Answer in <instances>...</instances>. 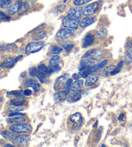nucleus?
Here are the masks:
<instances>
[{"mask_svg": "<svg viewBox=\"0 0 132 147\" xmlns=\"http://www.w3.org/2000/svg\"><path fill=\"white\" fill-rule=\"evenodd\" d=\"M84 123V119L82 114L76 112L69 116L67 120L68 128L71 130L77 131L82 127Z\"/></svg>", "mask_w": 132, "mask_h": 147, "instance_id": "f257e3e1", "label": "nucleus"}, {"mask_svg": "<svg viewBox=\"0 0 132 147\" xmlns=\"http://www.w3.org/2000/svg\"><path fill=\"white\" fill-rule=\"evenodd\" d=\"M11 131L16 134H30L32 130V126L29 123L13 124L9 127Z\"/></svg>", "mask_w": 132, "mask_h": 147, "instance_id": "f03ea898", "label": "nucleus"}, {"mask_svg": "<svg viewBox=\"0 0 132 147\" xmlns=\"http://www.w3.org/2000/svg\"><path fill=\"white\" fill-rule=\"evenodd\" d=\"M45 42L44 41H36L30 42L26 45L25 47V53L27 55L37 53L43 49L45 46Z\"/></svg>", "mask_w": 132, "mask_h": 147, "instance_id": "7ed1b4c3", "label": "nucleus"}, {"mask_svg": "<svg viewBox=\"0 0 132 147\" xmlns=\"http://www.w3.org/2000/svg\"><path fill=\"white\" fill-rule=\"evenodd\" d=\"M80 20L79 19L74 18L70 17L67 15L62 20V24L65 27L70 28L73 29H77L78 27L79 26Z\"/></svg>", "mask_w": 132, "mask_h": 147, "instance_id": "20e7f679", "label": "nucleus"}, {"mask_svg": "<svg viewBox=\"0 0 132 147\" xmlns=\"http://www.w3.org/2000/svg\"><path fill=\"white\" fill-rule=\"evenodd\" d=\"M30 140V136L29 135L16 136L12 139V143L18 146H27L29 145Z\"/></svg>", "mask_w": 132, "mask_h": 147, "instance_id": "39448f33", "label": "nucleus"}, {"mask_svg": "<svg viewBox=\"0 0 132 147\" xmlns=\"http://www.w3.org/2000/svg\"><path fill=\"white\" fill-rule=\"evenodd\" d=\"M69 73H65V74L61 75L60 77H58L55 81V84L54 86V90L56 91V92L63 90L65 83L68 78H69Z\"/></svg>", "mask_w": 132, "mask_h": 147, "instance_id": "423d86ee", "label": "nucleus"}, {"mask_svg": "<svg viewBox=\"0 0 132 147\" xmlns=\"http://www.w3.org/2000/svg\"><path fill=\"white\" fill-rule=\"evenodd\" d=\"M75 33V29H70V28L65 27L63 29H60L58 31L56 34H55V37L59 39H67L72 36V35Z\"/></svg>", "mask_w": 132, "mask_h": 147, "instance_id": "0eeeda50", "label": "nucleus"}, {"mask_svg": "<svg viewBox=\"0 0 132 147\" xmlns=\"http://www.w3.org/2000/svg\"><path fill=\"white\" fill-rule=\"evenodd\" d=\"M99 7V3L97 1H94L85 7L84 9V15L86 16H92L97 12Z\"/></svg>", "mask_w": 132, "mask_h": 147, "instance_id": "6e6552de", "label": "nucleus"}, {"mask_svg": "<svg viewBox=\"0 0 132 147\" xmlns=\"http://www.w3.org/2000/svg\"><path fill=\"white\" fill-rule=\"evenodd\" d=\"M23 2V1L22 0H18V1L15 2L13 5H12L11 7H9L8 9H6V13L9 16H12V15H14L17 12H19L21 8Z\"/></svg>", "mask_w": 132, "mask_h": 147, "instance_id": "1a4fd4ad", "label": "nucleus"}, {"mask_svg": "<svg viewBox=\"0 0 132 147\" xmlns=\"http://www.w3.org/2000/svg\"><path fill=\"white\" fill-rule=\"evenodd\" d=\"M83 14H84V9L80 7H72L68 10L67 12L68 16L74 18L76 19L79 18Z\"/></svg>", "mask_w": 132, "mask_h": 147, "instance_id": "9d476101", "label": "nucleus"}, {"mask_svg": "<svg viewBox=\"0 0 132 147\" xmlns=\"http://www.w3.org/2000/svg\"><path fill=\"white\" fill-rule=\"evenodd\" d=\"M95 34L91 32L86 34L82 40V47L86 48L92 45L95 42Z\"/></svg>", "mask_w": 132, "mask_h": 147, "instance_id": "9b49d317", "label": "nucleus"}, {"mask_svg": "<svg viewBox=\"0 0 132 147\" xmlns=\"http://www.w3.org/2000/svg\"><path fill=\"white\" fill-rule=\"evenodd\" d=\"M68 92L65 90H61L56 92L54 95V99L56 102H63L65 100H67L68 97Z\"/></svg>", "mask_w": 132, "mask_h": 147, "instance_id": "f8f14e48", "label": "nucleus"}, {"mask_svg": "<svg viewBox=\"0 0 132 147\" xmlns=\"http://www.w3.org/2000/svg\"><path fill=\"white\" fill-rule=\"evenodd\" d=\"M81 97H82V93L81 91H77L74 93H71L68 97H67V101L68 103H75L78 102Z\"/></svg>", "mask_w": 132, "mask_h": 147, "instance_id": "ddd939ff", "label": "nucleus"}, {"mask_svg": "<svg viewBox=\"0 0 132 147\" xmlns=\"http://www.w3.org/2000/svg\"><path fill=\"white\" fill-rule=\"evenodd\" d=\"M95 20L93 17L87 16L84 18L80 21L79 26L81 28H86L90 25L94 24Z\"/></svg>", "mask_w": 132, "mask_h": 147, "instance_id": "4468645a", "label": "nucleus"}, {"mask_svg": "<svg viewBox=\"0 0 132 147\" xmlns=\"http://www.w3.org/2000/svg\"><path fill=\"white\" fill-rule=\"evenodd\" d=\"M26 121V118L24 116H14L9 117L7 118V122L9 124H17L25 123Z\"/></svg>", "mask_w": 132, "mask_h": 147, "instance_id": "2eb2a0df", "label": "nucleus"}, {"mask_svg": "<svg viewBox=\"0 0 132 147\" xmlns=\"http://www.w3.org/2000/svg\"><path fill=\"white\" fill-rule=\"evenodd\" d=\"M16 62H15V58H8L4 60V62L1 64V67L2 69H11L14 66Z\"/></svg>", "mask_w": 132, "mask_h": 147, "instance_id": "dca6fc26", "label": "nucleus"}, {"mask_svg": "<svg viewBox=\"0 0 132 147\" xmlns=\"http://www.w3.org/2000/svg\"><path fill=\"white\" fill-rule=\"evenodd\" d=\"M99 80V77L96 75H90L88 77L86 78V80L85 81V86L86 87H90L94 84H95L96 82H97Z\"/></svg>", "mask_w": 132, "mask_h": 147, "instance_id": "f3484780", "label": "nucleus"}, {"mask_svg": "<svg viewBox=\"0 0 132 147\" xmlns=\"http://www.w3.org/2000/svg\"><path fill=\"white\" fill-rule=\"evenodd\" d=\"M107 64H108V60H103V61H101L100 62L97 63V64L92 65V66L90 67V69L92 73L97 72L99 70L102 69L103 68L105 67Z\"/></svg>", "mask_w": 132, "mask_h": 147, "instance_id": "a211bd4d", "label": "nucleus"}, {"mask_svg": "<svg viewBox=\"0 0 132 147\" xmlns=\"http://www.w3.org/2000/svg\"><path fill=\"white\" fill-rule=\"evenodd\" d=\"M61 61V58L58 56V55H55V56H53L50 58L49 61V68H52L59 65Z\"/></svg>", "mask_w": 132, "mask_h": 147, "instance_id": "6ab92c4d", "label": "nucleus"}, {"mask_svg": "<svg viewBox=\"0 0 132 147\" xmlns=\"http://www.w3.org/2000/svg\"><path fill=\"white\" fill-rule=\"evenodd\" d=\"M61 45L63 47L66 51L67 53H70L74 47V44L71 41H68V40H62L60 42Z\"/></svg>", "mask_w": 132, "mask_h": 147, "instance_id": "aec40b11", "label": "nucleus"}, {"mask_svg": "<svg viewBox=\"0 0 132 147\" xmlns=\"http://www.w3.org/2000/svg\"><path fill=\"white\" fill-rule=\"evenodd\" d=\"M104 55H105V52H104L103 50L100 49H95L94 52L93 53V54L91 56L90 58H92L93 61H98V60L102 59Z\"/></svg>", "mask_w": 132, "mask_h": 147, "instance_id": "412c9836", "label": "nucleus"}, {"mask_svg": "<svg viewBox=\"0 0 132 147\" xmlns=\"http://www.w3.org/2000/svg\"><path fill=\"white\" fill-rule=\"evenodd\" d=\"M26 103V100L23 97H16L10 101L11 106H23Z\"/></svg>", "mask_w": 132, "mask_h": 147, "instance_id": "4be33fe9", "label": "nucleus"}, {"mask_svg": "<svg viewBox=\"0 0 132 147\" xmlns=\"http://www.w3.org/2000/svg\"><path fill=\"white\" fill-rule=\"evenodd\" d=\"M84 84V81L83 80H75V82H73L72 84V86H71L70 90L72 91V92H77L82 88Z\"/></svg>", "mask_w": 132, "mask_h": 147, "instance_id": "5701e85b", "label": "nucleus"}, {"mask_svg": "<svg viewBox=\"0 0 132 147\" xmlns=\"http://www.w3.org/2000/svg\"><path fill=\"white\" fill-rule=\"evenodd\" d=\"M132 62V40L129 44L128 49L126 53V65L129 64Z\"/></svg>", "mask_w": 132, "mask_h": 147, "instance_id": "b1692460", "label": "nucleus"}, {"mask_svg": "<svg viewBox=\"0 0 132 147\" xmlns=\"http://www.w3.org/2000/svg\"><path fill=\"white\" fill-rule=\"evenodd\" d=\"M46 32L43 31V30H39V31H37L36 32H35V33L33 34L32 40H36V41H39V40L44 38L46 36Z\"/></svg>", "mask_w": 132, "mask_h": 147, "instance_id": "393cba45", "label": "nucleus"}, {"mask_svg": "<svg viewBox=\"0 0 132 147\" xmlns=\"http://www.w3.org/2000/svg\"><path fill=\"white\" fill-rule=\"evenodd\" d=\"M108 35V31L105 28H101L99 30L96 32L95 34V36L97 39L99 40H102L107 36Z\"/></svg>", "mask_w": 132, "mask_h": 147, "instance_id": "a878e982", "label": "nucleus"}, {"mask_svg": "<svg viewBox=\"0 0 132 147\" xmlns=\"http://www.w3.org/2000/svg\"><path fill=\"white\" fill-rule=\"evenodd\" d=\"M34 77H36L41 84H44L45 82H47L48 79H49V76L41 73L38 69L37 70L36 73H35Z\"/></svg>", "mask_w": 132, "mask_h": 147, "instance_id": "bb28decb", "label": "nucleus"}, {"mask_svg": "<svg viewBox=\"0 0 132 147\" xmlns=\"http://www.w3.org/2000/svg\"><path fill=\"white\" fill-rule=\"evenodd\" d=\"M37 69L39 70L41 73H42L45 75H47L48 76L51 75V71H50L49 67H48L47 65H46L45 64H41L39 65H38Z\"/></svg>", "mask_w": 132, "mask_h": 147, "instance_id": "cd10ccee", "label": "nucleus"}, {"mask_svg": "<svg viewBox=\"0 0 132 147\" xmlns=\"http://www.w3.org/2000/svg\"><path fill=\"white\" fill-rule=\"evenodd\" d=\"M2 136L5 139H8V140H12L13 139L15 136H16V134H15V132L14 131H4L1 133Z\"/></svg>", "mask_w": 132, "mask_h": 147, "instance_id": "c85d7f7f", "label": "nucleus"}, {"mask_svg": "<svg viewBox=\"0 0 132 147\" xmlns=\"http://www.w3.org/2000/svg\"><path fill=\"white\" fill-rule=\"evenodd\" d=\"M63 51V48L58 45H54L50 47V52L53 55H59Z\"/></svg>", "mask_w": 132, "mask_h": 147, "instance_id": "c756f323", "label": "nucleus"}, {"mask_svg": "<svg viewBox=\"0 0 132 147\" xmlns=\"http://www.w3.org/2000/svg\"><path fill=\"white\" fill-rule=\"evenodd\" d=\"M12 0H0V7L3 9H7L12 5Z\"/></svg>", "mask_w": 132, "mask_h": 147, "instance_id": "7c9ffc66", "label": "nucleus"}, {"mask_svg": "<svg viewBox=\"0 0 132 147\" xmlns=\"http://www.w3.org/2000/svg\"><path fill=\"white\" fill-rule=\"evenodd\" d=\"M123 64H124V62L123 61H121L117 64V65L116 67H115V69H114L110 73V75H115L117 74V73H119V72L121 71V70L122 68H123Z\"/></svg>", "mask_w": 132, "mask_h": 147, "instance_id": "2f4dec72", "label": "nucleus"}, {"mask_svg": "<svg viewBox=\"0 0 132 147\" xmlns=\"http://www.w3.org/2000/svg\"><path fill=\"white\" fill-rule=\"evenodd\" d=\"M24 110L25 108L23 106H12L9 110L11 112H20Z\"/></svg>", "mask_w": 132, "mask_h": 147, "instance_id": "473e14b6", "label": "nucleus"}, {"mask_svg": "<svg viewBox=\"0 0 132 147\" xmlns=\"http://www.w3.org/2000/svg\"><path fill=\"white\" fill-rule=\"evenodd\" d=\"M92 73L91 72L90 68H88L87 69H85L83 71H79V75L83 78H87L88 76L92 74Z\"/></svg>", "mask_w": 132, "mask_h": 147, "instance_id": "72a5a7b5", "label": "nucleus"}, {"mask_svg": "<svg viewBox=\"0 0 132 147\" xmlns=\"http://www.w3.org/2000/svg\"><path fill=\"white\" fill-rule=\"evenodd\" d=\"M91 1L92 0H74L73 1V4H74V5L77 7H81L85 4H87Z\"/></svg>", "mask_w": 132, "mask_h": 147, "instance_id": "f704fd0d", "label": "nucleus"}, {"mask_svg": "<svg viewBox=\"0 0 132 147\" xmlns=\"http://www.w3.org/2000/svg\"><path fill=\"white\" fill-rule=\"evenodd\" d=\"M73 79L72 78H68V79L67 80V82H66L65 84L64 88H63V90H65V91H67V92H70V88H71V86H72V84L73 83Z\"/></svg>", "mask_w": 132, "mask_h": 147, "instance_id": "c9c22d12", "label": "nucleus"}, {"mask_svg": "<svg viewBox=\"0 0 132 147\" xmlns=\"http://www.w3.org/2000/svg\"><path fill=\"white\" fill-rule=\"evenodd\" d=\"M115 66H114V65H109V66L106 67L104 70L103 71V75L105 76H107L109 73H111L112 71L115 69Z\"/></svg>", "mask_w": 132, "mask_h": 147, "instance_id": "e433bc0d", "label": "nucleus"}, {"mask_svg": "<svg viewBox=\"0 0 132 147\" xmlns=\"http://www.w3.org/2000/svg\"><path fill=\"white\" fill-rule=\"evenodd\" d=\"M7 95H13L15 97H23V92L21 90H16V91H12V92H7Z\"/></svg>", "mask_w": 132, "mask_h": 147, "instance_id": "4c0bfd02", "label": "nucleus"}, {"mask_svg": "<svg viewBox=\"0 0 132 147\" xmlns=\"http://www.w3.org/2000/svg\"><path fill=\"white\" fill-rule=\"evenodd\" d=\"M40 84L38 82H35V83H32L31 84H30L28 88H31L34 91V92H37L40 90Z\"/></svg>", "mask_w": 132, "mask_h": 147, "instance_id": "58836bf2", "label": "nucleus"}, {"mask_svg": "<svg viewBox=\"0 0 132 147\" xmlns=\"http://www.w3.org/2000/svg\"><path fill=\"white\" fill-rule=\"evenodd\" d=\"M11 20V17L7 16L3 12H0V22L2 21H7V20Z\"/></svg>", "mask_w": 132, "mask_h": 147, "instance_id": "ea45409f", "label": "nucleus"}, {"mask_svg": "<svg viewBox=\"0 0 132 147\" xmlns=\"http://www.w3.org/2000/svg\"><path fill=\"white\" fill-rule=\"evenodd\" d=\"M94 51H95V49H90V50L87 51H86L85 53V55H83V57H82V58H90L91 56L92 55L93 53L94 52Z\"/></svg>", "mask_w": 132, "mask_h": 147, "instance_id": "a19ab883", "label": "nucleus"}, {"mask_svg": "<svg viewBox=\"0 0 132 147\" xmlns=\"http://www.w3.org/2000/svg\"><path fill=\"white\" fill-rule=\"evenodd\" d=\"M37 69H36L35 67H30L29 69V74L31 76V77H34L35 73H36Z\"/></svg>", "mask_w": 132, "mask_h": 147, "instance_id": "79ce46f5", "label": "nucleus"}, {"mask_svg": "<svg viewBox=\"0 0 132 147\" xmlns=\"http://www.w3.org/2000/svg\"><path fill=\"white\" fill-rule=\"evenodd\" d=\"M14 116H25V113H21V111H20V112H11L8 115V117H14Z\"/></svg>", "mask_w": 132, "mask_h": 147, "instance_id": "37998d69", "label": "nucleus"}, {"mask_svg": "<svg viewBox=\"0 0 132 147\" xmlns=\"http://www.w3.org/2000/svg\"><path fill=\"white\" fill-rule=\"evenodd\" d=\"M23 94L24 96H30L32 94V91L30 89H25L23 92Z\"/></svg>", "mask_w": 132, "mask_h": 147, "instance_id": "c03bdc74", "label": "nucleus"}, {"mask_svg": "<svg viewBox=\"0 0 132 147\" xmlns=\"http://www.w3.org/2000/svg\"><path fill=\"white\" fill-rule=\"evenodd\" d=\"M80 77H81V76L79 75V73H78V74H77V73H74V74L72 75V79H74L75 80H77L79 79Z\"/></svg>", "mask_w": 132, "mask_h": 147, "instance_id": "a18cd8bd", "label": "nucleus"}, {"mask_svg": "<svg viewBox=\"0 0 132 147\" xmlns=\"http://www.w3.org/2000/svg\"><path fill=\"white\" fill-rule=\"evenodd\" d=\"M35 1H36V0H27V2L28 3H29L30 6L34 5V3H35Z\"/></svg>", "mask_w": 132, "mask_h": 147, "instance_id": "49530a36", "label": "nucleus"}, {"mask_svg": "<svg viewBox=\"0 0 132 147\" xmlns=\"http://www.w3.org/2000/svg\"><path fill=\"white\" fill-rule=\"evenodd\" d=\"M124 113H121L120 115L118 117V120L119 121H123L124 119Z\"/></svg>", "mask_w": 132, "mask_h": 147, "instance_id": "de8ad7c7", "label": "nucleus"}, {"mask_svg": "<svg viewBox=\"0 0 132 147\" xmlns=\"http://www.w3.org/2000/svg\"><path fill=\"white\" fill-rule=\"evenodd\" d=\"M23 57V55H19V56H17V57L15 58V62H16V63L18 61V60L20 59V58H21Z\"/></svg>", "mask_w": 132, "mask_h": 147, "instance_id": "09e8293b", "label": "nucleus"}, {"mask_svg": "<svg viewBox=\"0 0 132 147\" xmlns=\"http://www.w3.org/2000/svg\"><path fill=\"white\" fill-rule=\"evenodd\" d=\"M97 125H98V121H96L95 125L93 126V127L94 128H97Z\"/></svg>", "mask_w": 132, "mask_h": 147, "instance_id": "8fccbe9b", "label": "nucleus"}, {"mask_svg": "<svg viewBox=\"0 0 132 147\" xmlns=\"http://www.w3.org/2000/svg\"><path fill=\"white\" fill-rule=\"evenodd\" d=\"M5 147H7V146L12 147V146H14L12 145V144H5Z\"/></svg>", "mask_w": 132, "mask_h": 147, "instance_id": "3c124183", "label": "nucleus"}, {"mask_svg": "<svg viewBox=\"0 0 132 147\" xmlns=\"http://www.w3.org/2000/svg\"><path fill=\"white\" fill-rule=\"evenodd\" d=\"M3 98L1 97H0V105H1V102H3Z\"/></svg>", "mask_w": 132, "mask_h": 147, "instance_id": "603ef678", "label": "nucleus"}, {"mask_svg": "<svg viewBox=\"0 0 132 147\" xmlns=\"http://www.w3.org/2000/svg\"><path fill=\"white\" fill-rule=\"evenodd\" d=\"M0 71H1V67H0Z\"/></svg>", "mask_w": 132, "mask_h": 147, "instance_id": "864d4df0", "label": "nucleus"}]
</instances>
